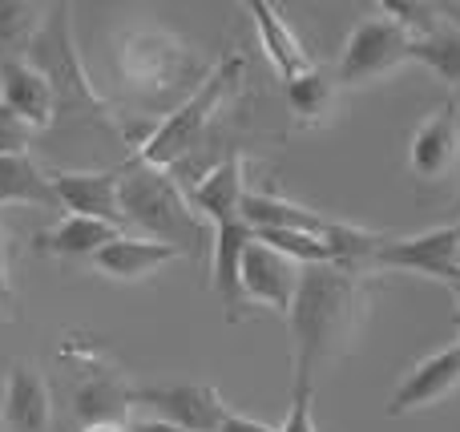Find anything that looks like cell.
I'll return each mask as SVG.
<instances>
[{"label": "cell", "mask_w": 460, "mask_h": 432, "mask_svg": "<svg viewBox=\"0 0 460 432\" xmlns=\"http://www.w3.org/2000/svg\"><path fill=\"white\" fill-rule=\"evenodd\" d=\"M367 312V283L359 271L335 263L303 267L291 312V348H295V392H311V380L323 364H335L351 348Z\"/></svg>", "instance_id": "cell-1"}, {"label": "cell", "mask_w": 460, "mask_h": 432, "mask_svg": "<svg viewBox=\"0 0 460 432\" xmlns=\"http://www.w3.org/2000/svg\"><path fill=\"white\" fill-rule=\"evenodd\" d=\"M118 210L121 226H134L142 239L178 247L182 255H207L210 242H215V226L190 207L178 178H170V170L146 166L137 158L121 162Z\"/></svg>", "instance_id": "cell-2"}, {"label": "cell", "mask_w": 460, "mask_h": 432, "mask_svg": "<svg viewBox=\"0 0 460 432\" xmlns=\"http://www.w3.org/2000/svg\"><path fill=\"white\" fill-rule=\"evenodd\" d=\"M24 61L45 77L53 93V121H73V126H93L105 134H121V121L113 105L89 85V73L81 65L77 40H73V16L69 4H53L45 13V24L24 48Z\"/></svg>", "instance_id": "cell-3"}, {"label": "cell", "mask_w": 460, "mask_h": 432, "mask_svg": "<svg viewBox=\"0 0 460 432\" xmlns=\"http://www.w3.org/2000/svg\"><path fill=\"white\" fill-rule=\"evenodd\" d=\"M113 69H118L126 93L142 97V101L158 105L182 93V101L202 85L207 77V61L202 53L182 40L178 32L162 29V24H129L118 32V48H113Z\"/></svg>", "instance_id": "cell-4"}, {"label": "cell", "mask_w": 460, "mask_h": 432, "mask_svg": "<svg viewBox=\"0 0 460 432\" xmlns=\"http://www.w3.org/2000/svg\"><path fill=\"white\" fill-rule=\"evenodd\" d=\"M243 69H246L243 57L226 53L223 61H218L215 69L202 77V85L194 89L186 101H178L174 110H170L166 118L154 126V134L137 145L134 158L146 162V166L170 170V166H178L186 154L199 150L202 137H207V129H210V121H215V113H218V105L226 101V93L234 89V81L243 77Z\"/></svg>", "instance_id": "cell-5"}, {"label": "cell", "mask_w": 460, "mask_h": 432, "mask_svg": "<svg viewBox=\"0 0 460 432\" xmlns=\"http://www.w3.org/2000/svg\"><path fill=\"white\" fill-rule=\"evenodd\" d=\"M408 61H412V37L396 21L376 13V16H364L348 32L332 81L335 85H367V81H380L388 73H396Z\"/></svg>", "instance_id": "cell-6"}, {"label": "cell", "mask_w": 460, "mask_h": 432, "mask_svg": "<svg viewBox=\"0 0 460 432\" xmlns=\"http://www.w3.org/2000/svg\"><path fill=\"white\" fill-rule=\"evenodd\" d=\"M142 404L150 417L182 432H218L226 420V401L215 384H146L129 388V409Z\"/></svg>", "instance_id": "cell-7"}, {"label": "cell", "mask_w": 460, "mask_h": 432, "mask_svg": "<svg viewBox=\"0 0 460 432\" xmlns=\"http://www.w3.org/2000/svg\"><path fill=\"white\" fill-rule=\"evenodd\" d=\"M456 242H460L456 223L432 226V231H420V234H412V239H384L372 267L376 271H412V275H424V279H437V283H445V287H453L460 279Z\"/></svg>", "instance_id": "cell-8"}, {"label": "cell", "mask_w": 460, "mask_h": 432, "mask_svg": "<svg viewBox=\"0 0 460 432\" xmlns=\"http://www.w3.org/2000/svg\"><path fill=\"white\" fill-rule=\"evenodd\" d=\"M460 162V113L453 101H440L429 118L416 126L408 142V170L420 182H445Z\"/></svg>", "instance_id": "cell-9"}, {"label": "cell", "mask_w": 460, "mask_h": 432, "mask_svg": "<svg viewBox=\"0 0 460 432\" xmlns=\"http://www.w3.org/2000/svg\"><path fill=\"white\" fill-rule=\"evenodd\" d=\"M53 190L61 198L65 215L97 218L121 231V210H118V186H121V166L113 170H53Z\"/></svg>", "instance_id": "cell-10"}, {"label": "cell", "mask_w": 460, "mask_h": 432, "mask_svg": "<svg viewBox=\"0 0 460 432\" xmlns=\"http://www.w3.org/2000/svg\"><path fill=\"white\" fill-rule=\"evenodd\" d=\"M456 388H460V344L424 356V360L400 380V388L388 401V417H408V412L432 409V404H440L445 396H453Z\"/></svg>", "instance_id": "cell-11"}, {"label": "cell", "mask_w": 460, "mask_h": 432, "mask_svg": "<svg viewBox=\"0 0 460 432\" xmlns=\"http://www.w3.org/2000/svg\"><path fill=\"white\" fill-rule=\"evenodd\" d=\"M299 271H303L299 263H291L287 255H279L267 242L254 239L243 255V295L270 307V312L287 315L291 312L295 287H299Z\"/></svg>", "instance_id": "cell-12"}, {"label": "cell", "mask_w": 460, "mask_h": 432, "mask_svg": "<svg viewBox=\"0 0 460 432\" xmlns=\"http://www.w3.org/2000/svg\"><path fill=\"white\" fill-rule=\"evenodd\" d=\"M0 425L8 432H49V425H53V396H49L45 376L32 364L21 360L8 368Z\"/></svg>", "instance_id": "cell-13"}, {"label": "cell", "mask_w": 460, "mask_h": 432, "mask_svg": "<svg viewBox=\"0 0 460 432\" xmlns=\"http://www.w3.org/2000/svg\"><path fill=\"white\" fill-rule=\"evenodd\" d=\"M182 259L178 247H166V242H154V239H142V234H118L113 242H105L89 263L97 267L102 275L110 279H121V283H137V279H150L158 275L166 263Z\"/></svg>", "instance_id": "cell-14"}, {"label": "cell", "mask_w": 460, "mask_h": 432, "mask_svg": "<svg viewBox=\"0 0 460 432\" xmlns=\"http://www.w3.org/2000/svg\"><path fill=\"white\" fill-rule=\"evenodd\" d=\"M0 105H8L29 129L53 126V93L24 57H0Z\"/></svg>", "instance_id": "cell-15"}, {"label": "cell", "mask_w": 460, "mask_h": 432, "mask_svg": "<svg viewBox=\"0 0 460 432\" xmlns=\"http://www.w3.org/2000/svg\"><path fill=\"white\" fill-rule=\"evenodd\" d=\"M254 242V231L234 218V223L215 226V242H210V263H215V295L226 307V320H238V307L246 304L243 295V255Z\"/></svg>", "instance_id": "cell-16"}, {"label": "cell", "mask_w": 460, "mask_h": 432, "mask_svg": "<svg viewBox=\"0 0 460 432\" xmlns=\"http://www.w3.org/2000/svg\"><path fill=\"white\" fill-rule=\"evenodd\" d=\"M243 194H246L243 158L230 154V158H223L218 166H210L207 174L199 178V186H194L186 198H190V207L199 210L210 226H218V223H234L238 218V210H243Z\"/></svg>", "instance_id": "cell-17"}, {"label": "cell", "mask_w": 460, "mask_h": 432, "mask_svg": "<svg viewBox=\"0 0 460 432\" xmlns=\"http://www.w3.org/2000/svg\"><path fill=\"white\" fill-rule=\"evenodd\" d=\"M246 13L254 16V29H259V45L267 48L270 65H275V73L283 81H295L303 77V73L315 69V61H311V53L303 48V40L295 37V29L283 21V13H279L275 4H267V0H251L246 4Z\"/></svg>", "instance_id": "cell-18"}, {"label": "cell", "mask_w": 460, "mask_h": 432, "mask_svg": "<svg viewBox=\"0 0 460 432\" xmlns=\"http://www.w3.org/2000/svg\"><path fill=\"white\" fill-rule=\"evenodd\" d=\"M238 218H243L254 234H262V231H307V234H319V239H323V231L332 226V218H323L319 210L299 207V202L279 198V194H267V190H246Z\"/></svg>", "instance_id": "cell-19"}, {"label": "cell", "mask_w": 460, "mask_h": 432, "mask_svg": "<svg viewBox=\"0 0 460 432\" xmlns=\"http://www.w3.org/2000/svg\"><path fill=\"white\" fill-rule=\"evenodd\" d=\"M118 226L110 223H97V218H81V215H61V223L49 226V231L32 234V251L49 259H93L105 242H113Z\"/></svg>", "instance_id": "cell-20"}, {"label": "cell", "mask_w": 460, "mask_h": 432, "mask_svg": "<svg viewBox=\"0 0 460 432\" xmlns=\"http://www.w3.org/2000/svg\"><path fill=\"white\" fill-rule=\"evenodd\" d=\"M0 207H32L49 215H65L53 190V178L32 162V154H8L0 158Z\"/></svg>", "instance_id": "cell-21"}, {"label": "cell", "mask_w": 460, "mask_h": 432, "mask_svg": "<svg viewBox=\"0 0 460 432\" xmlns=\"http://www.w3.org/2000/svg\"><path fill=\"white\" fill-rule=\"evenodd\" d=\"M73 412L85 425H126L129 420V384L118 372H89L73 392Z\"/></svg>", "instance_id": "cell-22"}, {"label": "cell", "mask_w": 460, "mask_h": 432, "mask_svg": "<svg viewBox=\"0 0 460 432\" xmlns=\"http://www.w3.org/2000/svg\"><path fill=\"white\" fill-rule=\"evenodd\" d=\"M335 93H340V85H335L332 73H323V69H311V73H303V77L287 81V105H291L295 121L307 129L327 121V113L335 110Z\"/></svg>", "instance_id": "cell-23"}, {"label": "cell", "mask_w": 460, "mask_h": 432, "mask_svg": "<svg viewBox=\"0 0 460 432\" xmlns=\"http://www.w3.org/2000/svg\"><path fill=\"white\" fill-rule=\"evenodd\" d=\"M412 61L432 69L440 81H448V85L456 89L460 85V24L448 21L445 29H437L432 37L412 40Z\"/></svg>", "instance_id": "cell-24"}, {"label": "cell", "mask_w": 460, "mask_h": 432, "mask_svg": "<svg viewBox=\"0 0 460 432\" xmlns=\"http://www.w3.org/2000/svg\"><path fill=\"white\" fill-rule=\"evenodd\" d=\"M49 8L29 0H0V57H24L32 37L40 32Z\"/></svg>", "instance_id": "cell-25"}, {"label": "cell", "mask_w": 460, "mask_h": 432, "mask_svg": "<svg viewBox=\"0 0 460 432\" xmlns=\"http://www.w3.org/2000/svg\"><path fill=\"white\" fill-rule=\"evenodd\" d=\"M380 13L388 16V21H396L412 40L432 37L437 29H445V24L453 21V16H448L445 8H437V4H420V0H380Z\"/></svg>", "instance_id": "cell-26"}, {"label": "cell", "mask_w": 460, "mask_h": 432, "mask_svg": "<svg viewBox=\"0 0 460 432\" xmlns=\"http://www.w3.org/2000/svg\"><path fill=\"white\" fill-rule=\"evenodd\" d=\"M32 134H37V129H29L8 105H0V158H8V154H29Z\"/></svg>", "instance_id": "cell-27"}, {"label": "cell", "mask_w": 460, "mask_h": 432, "mask_svg": "<svg viewBox=\"0 0 460 432\" xmlns=\"http://www.w3.org/2000/svg\"><path fill=\"white\" fill-rule=\"evenodd\" d=\"M275 432H319L315 417H311V392H295L291 412H287V420Z\"/></svg>", "instance_id": "cell-28"}, {"label": "cell", "mask_w": 460, "mask_h": 432, "mask_svg": "<svg viewBox=\"0 0 460 432\" xmlns=\"http://www.w3.org/2000/svg\"><path fill=\"white\" fill-rule=\"evenodd\" d=\"M218 432H275V428L262 425V420H254V417H243V412H226V420H223Z\"/></svg>", "instance_id": "cell-29"}, {"label": "cell", "mask_w": 460, "mask_h": 432, "mask_svg": "<svg viewBox=\"0 0 460 432\" xmlns=\"http://www.w3.org/2000/svg\"><path fill=\"white\" fill-rule=\"evenodd\" d=\"M126 432H182V428L166 425V420H158V417H146V420H134V425H126Z\"/></svg>", "instance_id": "cell-30"}, {"label": "cell", "mask_w": 460, "mask_h": 432, "mask_svg": "<svg viewBox=\"0 0 460 432\" xmlns=\"http://www.w3.org/2000/svg\"><path fill=\"white\" fill-rule=\"evenodd\" d=\"M0 287H8V251H4V234H0Z\"/></svg>", "instance_id": "cell-31"}, {"label": "cell", "mask_w": 460, "mask_h": 432, "mask_svg": "<svg viewBox=\"0 0 460 432\" xmlns=\"http://www.w3.org/2000/svg\"><path fill=\"white\" fill-rule=\"evenodd\" d=\"M81 432H126V425H85Z\"/></svg>", "instance_id": "cell-32"}, {"label": "cell", "mask_w": 460, "mask_h": 432, "mask_svg": "<svg viewBox=\"0 0 460 432\" xmlns=\"http://www.w3.org/2000/svg\"><path fill=\"white\" fill-rule=\"evenodd\" d=\"M448 291H453V304H456V323H460V279H456Z\"/></svg>", "instance_id": "cell-33"}, {"label": "cell", "mask_w": 460, "mask_h": 432, "mask_svg": "<svg viewBox=\"0 0 460 432\" xmlns=\"http://www.w3.org/2000/svg\"><path fill=\"white\" fill-rule=\"evenodd\" d=\"M448 101H453V110H456V113H460V85H456V89H453V97H448Z\"/></svg>", "instance_id": "cell-34"}, {"label": "cell", "mask_w": 460, "mask_h": 432, "mask_svg": "<svg viewBox=\"0 0 460 432\" xmlns=\"http://www.w3.org/2000/svg\"><path fill=\"white\" fill-rule=\"evenodd\" d=\"M4 299H8V287H0V304H4Z\"/></svg>", "instance_id": "cell-35"}, {"label": "cell", "mask_w": 460, "mask_h": 432, "mask_svg": "<svg viewBox=\"0 0 460 432\" xmlns=\"http://www.w3.org/2000/svg\"><path fill=\"white\" fill-rule=\"evenodd\" d=\"M456 267H460V242H456Z\"/></svg>", "instance_id": "cell-36"}, {"label": "cell", "mask_w": 460, "mask_h": 432, "mask_svg": "<svg viewBox=\"0 0 460 432\" xmlns=\"http://www.w3.org/2000/svg\"><path fill=\"white\" fill-rule=\"evenodd\" d=\"M456 226H460V223H456Z\"/></svg>", "instance_id": "cell-37"}]
</instances>
